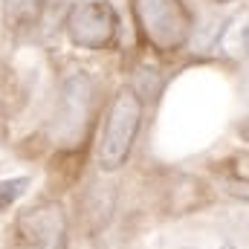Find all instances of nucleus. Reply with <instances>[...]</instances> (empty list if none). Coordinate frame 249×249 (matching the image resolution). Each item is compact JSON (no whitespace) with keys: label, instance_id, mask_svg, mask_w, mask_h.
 I'll return each mask as SVG.
<instances>
[{"label":"nucleus","instance_id":"obj_3","mask_svg":"<svg viewBox=\"0 0 249 249\" xmlns=\"http://www.w3.org/2000/svg\"><path fill=\"white\" fill-rule=\"evenodd\" d=\"M93 96H96V84L87 72H72L70 78H64L58 113L53 124V133L61 139V145L75 148L87 139V130L93 122Z\"/></svg>","mask_w":249,"mask_h":249},{"label":"nucleus","instance_id":"obj_7","mask_svg":"<svg viewBox=\"0 0 249 249\" xmlns=\"http://www.w3.org/2000/svg\"><path fill=\"white\" fill-rule=\"evenodd\" d=\"M217 50L229 58H247L249 55V12L235 15L226 20V26L217 35Z\"/></svg>","mask_w":249,"mask_h":249},{"label":"nucleus","instance_id":"obj_6","mask_svg":"<svg viewBox=\"0 0 249 249\" xmlns=\"http://www.w3.org/2000/svg\"><path fill=\"white\" fill-rule=\"evenodd\" d=\"M206 203H209L206 186L200 180H194V177H180L174 186L165 191V209H168V214H188V212H197Z\"/></svg>","mask_w":249,"mask_h":249},{"label":"nucleus","instance_id":"obj_12","mask_svg":"<svg viewBox=\"0 0 249 249\" xmlns=\"http://www.w3.org/2000/svg\"><path fill=\"white\" fill-rule=\"evenodd\" d=\"M183 249H235V247H232L229 241H223V244H214V247H200V244H197V247H183Z\"/></svg>","mask_w":249,"mask_h":249},{"label":"nucleus","instance_id":"obj_8","mask_svg":"<svg viewBox=\"0 0 249 249\" xmlns=\"http://www.w3.org/2000/svg\"><path fill=\"white\" fill-rule=\"evenodd\" d=\"M84 220L90 226V232H99L107 226L110 214H113V191L110 186H93V191L84 197Z\"/></svg>","mask_w":249,"mask_h":249},{"label":"nucleus","instance_id":"obj_9","mask_svg":"<svg viewBox=\"0 0 249 249\" xmlns=\"http://www.w3.org/2000/svg\"><path fill=\"white\" fill-rule=\"evenodd\" d=\"M3 6H6V20L18 29V26H29L38 18L44 0H3Z\"/></svg>","mask_w":249,"mask_h":249},{"label":"nucleus","instance_id":"obj_11","mask_svg":"<svg viewBox=\"0 0 249 249\" xmlns=\"http://www.w3.org/2000/svg\"><path fill=\"white\" fill-rule=\"evenodd\" d=\"M232 171L241 183H249V154H241V157L232 160Z\"/></svg>","mask_w":249,"mask_h":249},{"label":"nucleus","instance_id":"obj_14","mask_svg":"<svg viewBox=\"0 0 249 249\" xmlns=\"http://www.w3.org/2000/svg\"><path fill=\"white\" fill-rule=\"evenodd\" d=\"M212 3H232V0H212Z\"/></svg>","mask_w":249,"mask_h":249},{"label":"nucleus","instance_id":"obj_13","mask_svg":"<svg viewBox=\"0 0 249 249\" xmlns=\"http://www.w3.org/2000/svg\"><path fill=\"white\" fill-rule=\"evenodd\" d=\"M238 133H241L244 139H249V119H244V122H238Z\"/></svg>","mask_w":249,"mask_h":249},{"label":"nucleus","instance_id":"obj_1","mask_svg":"<svg viewBox=\"0 0 249 249\" xmlns=\"http://www.w3.org/2000/svg\"><path fill=\"white\" fill-rule=\"evenodd\" d=\"M133 18L145 44L157 53H180L194 29L183 0H133Z\"/></svg>","mask_w":249,"mask_h":249},{"label":"nucleus","instance_id":"obj_4","mask_svg":"<svg viewBox=\"0 0 249 249\" xmlns=\"http://www.w3.org/2000/svg\"><path fill=\"white\" fill-rule=\"evenodd\" d=\"M64 26H67V35H70V41L75 47L99 53V50H110L113 47L119 20H116V12H113L110 3H105V0H84V3H75L70 9Z\"/></svg>","mask_w":249,"mask_h":249},{"label":"nucleus","instance_id":"obj_2","mask_svg":"<svg viewBox=\"0 0 249 249\" xmlns=\"http://www.w3.org/2000/svg\"><path fill=\"white\" fill-rule=\"evenodd\" d=\"M142 124V99L133 87H122L116 99L110 102L105 133L99 142V168L102 171H116L122 168L133 151L136 133Z\"/></svg>","mask_w":249,"mask_h":249},{"label":"nucleus","instance_id":"obj_5","mask_svg":"<svg viewBox=\"0 0 249 249\" xmlns=\"http://www.w3.org/2000/svg\"><path fill=\"white\" fill-rule=\"evenodd\" d=\"M18 235L38 249H67V214L58 203H38L20 212Z\"/></svg>","mask_w":249,"mask_h":249},{"label":"nucleus","instance_id":"obj_10","mask_svg":"<svg viewBox=\"0 0 249 249\" xmlns=\"http://www.w3.org/2000/svg\"><path fill=\"white\" fill-rule=\"evenodd\" d=\"M29 186V180L26 177H15V180H3L0 183V209H6V206H12L23 191Z\"/></svg>","mask_w":249,"mask_h":249}]
</instances>
